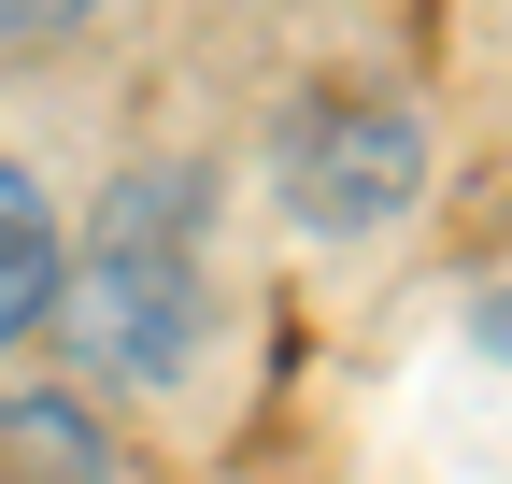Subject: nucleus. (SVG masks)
Returning <instances> with one entry per match:
<instances>
[{
    "label": "nucleus",
    "mask_w": 512,
    "mask_h": 484,
    "mask_svg": "<svg viewBox=\"0 0 512 484\" xmlns=\"http://www.w3.org/2000/svg\"><path fill=\"white\" fill-rule=\"evenodd\" d=\"M72 15H86V0H0V43H57Z\"/></svg>",
    "instance_id": "5"
},
{
    "label": "nucleus",
    "mask_w": 512,
    "mask_h": 484,
    "mask_svg": "<svg viewBox=\"0 0 512 484\" xmlns=\"http://www.w3.org/2000/svg\"><path fill=\"white\" fill-rule=\"evenodd\" d=\"M43 285H57V214L29 171H0V342L43 328Z\"/></svg>",
    "instance_id": "4"
},
{
    "label": "nucleus",
    "mask_w": 512,
    "mask_h": 484,
    "mask_svg": "<svg viewBox=\"0 0 512 484\" xmlns=\"http://www.w3.org/2000/svg\"><path fill=\"white\" fill-rule=\"evenodd\" d=\"M413 186H427V129L399 100H313L285 129V200L313 228H384Z\"/></svg>",
    "instance_id": "2"
},
{
    "label": "nucleus",
    "mask_w": 512,
    "mask_h": 484,
    "mask_svg": "<svg viewBox=\"0 0 512 484\" xmlns=\"http://www.w3.org/2000/svg\"><path fill=\"white\" fill-rule=\"evenodd\" d=\"M484 342H498V356H512V299H484Z\"/></svg>",
    "instance_id": "6"
},
{
    "label": "nucleus",
    "mask_w": 512,
    "mask_h": 484,
    "mask_svg": "<svg viewBox=\"0 0 512 484\" xmlns=\"http://www.w3.org/2000/svg\"><path fill=\"white\" fill-rule=\"evenodd\" d=\"M0 484H114V442L72 399H0Z\"/></svg>",
    "instance_id": "3"
},
{
    "label": "nucleus",
    "mask_w": 512,
    "mask_h": 484,
    "mask_svg": "<svg viewBox=\"0 0 512 484\" xmlns=\"http://www.w3.org/2000/svg\"><path fill=\"white\" fill-rule=\"evenodd\" d=\"M57 314H72V356L114 385H171L200 356V186L185 171H128L114 214L86 228V257H57Z\"/></svg>",
    "instance_id": "1"
}]
</instances>
